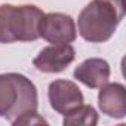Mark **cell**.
Wrapping results in <instances>:
<instances>
[{"label": "cell", "instance_id": "8992f818", "mask_svg": "<svg viewBox=\"0 0 126 126\" xmlns=\"http://www.w3.org/2000/svg\"><path fill=\"white\" fill-rule=\"evenodd\" d=\"M76 58V50L71 45H50L43 47L34 58L33 64L42 73H61Z\"/></svg>", "mask_w": 126, "mask_h": 126}, {"label": "cell", "instance_id": "ba28073f", "mask_svg": "<svg viewBox=\"0 0 126 126\" xmlns=\"http://www.w3.org/2000/svg\"><path fill=\"white\" fill-rule=\"evenodd\" d=\"M74 79L91 89H99L110 79V65L105 59L89 58L74 70Z\"/></svg>", "mask_w": 126, "mask_h": 126}, {"label": "cell", "instance_id": "6da1fadb", "mask_svg": "<svg viewBox=\"0 0 126 126\" xmlns=\"http://www.w3.org/2000/svg\"><path fill=\"white\" fill-rule=\"evenodd\" d=\"M123 16V0H92L79 15V33L91 43H104L111 39Z\"/></svg>", "mask_w": 126, "mask_h": 126}, {"label": "cell", "instance_id": "277c9868", "mask_svg": "<svg viewBox=\"0 0 126 126\" xmlns=\"http://www.w3.org/2000/svg\"><path fill=\"white\" fill-rule=\"evenodd\" d=\"M40 37L52 45H70L77 37V30L73 18L65 14H45L39 28Z\"/></svg>", "mask_w": 126, "mask_h": 126}, {"label": "cell", "instance_id": "30bf717a", "mask_svg": "<svg viewBox=\"0 0 126 126\" xmlns=\"http://www.w3.org/2000/svg\"><path fill=\"white\" fill-rule=\"evenodd\" d=\"M12 125H47V122L39 116V113L34 110V111H28L25 114H22L21 117L15 119L12 122Z\"/></svg>", "mask_w": 126, "mask_h": 126}, {"label": "cell", "instance_id": "5b68a950", "mask_svg": "<svg viewBox=\"0 0 126 126\" xmlns=\"http://www.w3.org/2000/svg\"><path fill=\"white\" fill-rule=\"evenodd\" d=\"M47 96L50 107L59 114H68L85 102L83 94L74 82L70 80H55L49 85Z\"/></svg>", "mask_w": 126, "mask_h": 126}, {"label": "cell", "instance_id": "3957f363", "mask_svg": "<svg viewBox=\"0 0 126 126\" xmlns=\"http://www.w3.org/2000/svg\"><path fill=\"white\" fill-rule=\"evenodd\" d=\"M43 15L34 5H0V43L37 40Z\"/></svg>", "mask_w": 126, "mask_h": 126}, {"label": "cell", "instance_id": "9c48e42d", "mask_svg": "<svg viewBox=\"0 0 126 126\" xmlns=\"http://www.w3.org/2000/svg\"><path fill=\"white\" fill-rule=\"evenodd\" d=\"M65 126H95L98 123V113L92 105H80L64 117Z\"/></svg>", "mask_w": 126, "mask_h": 126}, {"label": "cell", "instance_id": "7a4b0ae2", "mask_svg": "<svg viewBox=\"0 0 126 126\" xmlns=\"http://www.w3.org/2000/svg\"><path fill=\"white\" fill-rule=\"evenodd\" d=\"M37 89L22 74H0V117L11 123L28 111L37 110Z\"/></svg>", "mask_w": 126, "mask_h": 126}, {"label": "cell", "instance_id": "52a82bcc", "mask_svg": "<svg viewBox=\"0 0 126 126\" xmlns=\"http://www.w3.org/2000/svg\"><path fill=\"white\" fill-rule=\"evenodd\" d=\"M98 105L99 110L113 119L126 116V89L122 83H105L99 88Z\"/></svg>", "mask_w": 126, "mask_h": 126}]
</instances>
